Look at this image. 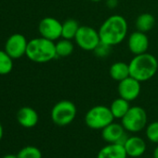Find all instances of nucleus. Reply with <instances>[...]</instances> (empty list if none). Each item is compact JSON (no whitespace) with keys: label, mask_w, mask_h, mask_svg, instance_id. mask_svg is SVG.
Listing matches in <instances>:
<instances>
[{"label":"nucleus","mask_w":158,"mask_h":158,"mask_svg":"<svg viewBox=\"0 0 158 158\" xmlns=\"http://www.w3.org/2000/svg\"><path fill=\"white\" fill-rule=\"evenodd\" d=\"M2 158H18V157H17V156H15V155H7V156H3Z\"/></svg>","instance_id":"cd10ccee"},{"label":"nucleus","mask_w":158,"mask_h":158,"mask_svg":"<svg viewBox=\"0 0 158 158\" xmlns=\"http://www.w3.org/2000/svg\"><path fill=\"white\" fill-rule=\"evenodd\" d=\"M115 118L110 110V107L102 105H98L90 109L85 115L86 125L94 131H102L106 126L114 122Z\"/></svg>","instance_id":"20e7f679"},{"label":"nucleus","mask_w":158,"mask_h":158,"mask_svg":"<svg viewBox=\"0 0 158 158\" xmlns=\"http://www.w3.org/2000/svg\"><path fill=\"white\" fill-rule=\"evenodd\" d=\"M89 1H91V2H95V3H97V2H101V1H102V0H89Z\"/></svg>","instance_id":"c85d7f7f"},{"label":"nucleus","mask_w":158,"mask_h":158,"mask_svg":"<svg viewBox=\"0 0 158 158\" xmlns=\"http://www.w3.org/2000/svg\"><path fill=\"white\" fill-rule=\"evenodd\" d=\"M77 108L69 100H61L54 105L51 109L50 117L54 124L64 127L71 124L76 118Z\"/></svg>","instance_id":"423d86ee"},{"label":"nucleus","mask_w":158,"mask_h":158,"mask_svg":"<svg viewBox=\"0 0 158 158\" xmlns=\"http://www.w3.org/2000/svg\"><path fill=\"white\" fill-rule=\"evenodd\" d=\"M25 56L35 63L49 62L57 57L55 43L41 36L32 39L28 42Z\"/></svg>","instance_id":"7ed1b4c3"},{"label":"nucleus","mask_w":158,"mask_h":158,"mask_svg":"<svg viewBox=\"0 0 158 158\" xmlns=\"http://www.w3.org/2000/svg\"><path fill=\"white\" fill-rule=\"evenodd\" d=\"M129 157L139 158L146 152L147 145L145 141L139 136H129L123 145Z\"/></svg>","instance_id":"ddd939ff"},{"label":"nucleus","mask_w":158,"mask_h":158,"mask_svg":"<svg viewBox=\"0 0 158 158\" xmlns=\"http://www.w3.org/2000/svg\"><path fill=\"white\" fill-rule=\"evenodd\" d=\"M3 134H4V130H3V127H2V125L0 123V141H1V139L3 137Z\"/></svg>","instance_id":"bb28decb"},{"label":"nucleus","mask_w":158,"mask_h":158,"mask_svg":"<svg viewBox=\"0 0 158 158\" xmlns=\"http://www.w3.org/2000/svg\"><path fill=\"white\" fill-rule=\"evenodd\" d=\"M157 61H158V57H157Z\"/></svg>","instance_id":"c756f323"},{"label":"nucleus","mask_w":158,"mask_h":158,"mask_svg":"<svg viewBox=\"0 0 158 158\" xmlns=\"http://www.w3.org/2000/svg\"><path fill=\"white\" fill-rule=\"evenodd\" d=\"M62 23L52 17L42 19L38 24V31L41 37L50 41H57L61 37Z\"/></svg>","instance_id":"6e6552de"},{"label":"nucleus","mask_w":158,"mask_h":158,"mask_svg":"<svg viewBox=\"0 0 158 158\" xmlns=\"http://www.w3.org/2000/svg\"><path fill=\"white\" fill-rule=\"evenodd\" d=\"M13 69V59L5 50H0V75L8 74Z\"/></svg>","instance_id":"412c9836"},{"label":"nucleus","mask_w":158,"mask_h":158,"mask_svg":"<svg viewBox=\"0 0 158 158\" xmlns=\"http://www.w3.org/2000/svg\"><path fill=\"white\" fill-rule=\"evenodd\" d=\"M18 158H42L41 151L35 146H25L17 154Z\"/></svg>","instance_id":"4be33fe9"},{"label":"nucleus","mask_w":158,"mask_h":158,"mask_svg":"<svg viewBox=\"0 0 158 158\" xmlns=\"http://www.w3.org/2000/svg\"><path fill=\"white\" fill-rule=\"evenodd\" d=\"M146 158H148V157H146ZM152 158H153V157H152Z\"/></svg>","instance_id":"7c9ffc66"},{"label":"nucleus","mask_w":158,"mask_h":158,"mask_svg":"<svg viewBox=\"0 0 158 158\" xmlns=\"http://www.w3.org/2000/svg\"><path fill=\"white\" fill-rule=\"evenodd\" d=\"M28 42L26 37L20 33L10 35L5 44V51L12 59H17L26 55Z\"/></svg>","instance_id":"1a4fd4ad"},{"label":"nucleus","mask_w":158,"mask_h":158,"mask_svg":"<svg viewBox=\"0 0 158 158\" xmlns=\"http://www.w3.org/2000/svg\"><path fill=\"white\" fill-rule=\"evenodd\" d=\"M109 107H110V110L115 118L122 119L124 118V116L129 110L130 105H129V101H127L121 97H118L112 102V104Z\"/></svg>","instance_id":"a211bd4d"},{"label":"nucleus","mask_w":158,"mask_h":158,"mask_svg":"<svg viewBox=\"0 0 158 158\" xmlns=\"http://www.w3.org/2000/svg\"><path fill=\"white\" fill-rule=\"evenodd\" d=\"M123 145L118 143H108L103 146L97 155V158H128Z\"/></svg>","instance_id":"2eb2a0df"},{"label":"nucleus","mask_w":158,"mask_h":158,"mask_svg":"<svg viewBox=\"0 0 158 158\" xmlns=\"http://www.w3.org/2000/svg\"><path fill=\"white\" fill-rule=\"evenodd\" d=\"M130 77L140 82L151 80L158 70L157 57L150 53H144L134 56L129 63Z\"/></svg>","instance_id":"f03ea898"},{"label":"nucleus","mask_w":158,"mask_h":158,"mask_svg":"<svg viewBox=\"0 0 158 158\" xmlns=\"http://www.w3.org/2000/svg\"><path fill=\"white\" fill-rule=\"evenodd\" d=\"M110 77L116 81H121L130 76L129 66L128 63L123 61H117L111 65L109 69Z\"/></svg>","instance_id":"dca6fc26"},{"label":"nucleus","mask_w":158,"mask_h":158,"mask_svg":"<svg viewBox=\"0 0 158 158\" xmlns=\"http://www.w3.org/2000/svg\"><path fill=\"white\" fill-rule=\"evenodd\" d=\"M142 82L137 81L132 77H128L127 79L118 82L117 92L119 97L131 102L137 99L142 91Z\"/></svg>","instance_id":"9d476101"},{"label":"nucleus","mask_w":158,"mask_h":158,"mask_svg":"<svg viewBox=\"0 0 158 158\" xmlns=\"http://www.w3.org/2000/svg\"><path fill=\"white\" fill-rule=\"evenodd\" d=\"M153 158H158V144L153 152Z\"/></svg>","instance_id":"a878e982"},{"label":"nucleus","mask_w":158,"mask_h":158,"mask_svg":"<svg viewBox=\"0 0 158 158\" xmlns=\"http://www.w3.org/2000/svg\"><path fill=\"white\" fill-rule=\"evenodd\" d=\"M112 47L113 46H110L102 42H101L97 47L94 49L93 53L94 55L97 56V57H100V58H104V57H107L110 53H111V50H112Z\"/></svg>","instance_id":"b1692460"},{"label":"nucleus","mask_w":158,"mask_h":158,"mask_svg":"<svg viewBox=\"0 0 158 158\" xmlns=\"http://www.w3.org/2000/svg\"><path fill=\"white\" fill-rule=\"evenodd\" d=\"M156 25V18L151 13H142L135 20V27L137 31L147 33Z\"/></svg>","instance_id":"f3484780"},{"label":"nucleus","mask_w":158,"mask_h":158,"mask_svg":"<svg viewBox=\"0 0 158 158\" xmlns=\"http://www.w3.org/2000/svg\"><path fill=\"white\" fill-rule=\"evenodd\" d=\"M57 57H66L73 54L74 45L72 40H67L61 38L57 43H55Z\"/></svg>","instance_id":"aec40b11"},{"label":"nucleus","mask_w":158,"mask_h":158,"mask_svg":"<svg viewBox=\"0 0 158 158\" xmlns=\"http://www.w3.org/2000/svg\"><path fill=\"white\" fill-rule=\"evenodd\" d=\"M148 122L147 113L144 108L139 106H130L128 113L121 119V124L127 132L138 133L145 130Z\"/></svg>","instance_id":"39448f33"},{"label":"nucleus","mask_w":158,"mask_h":158,"mask_svg":"<svg viewBox=\"0 0 158 158\" xmlns=\"http://www.w3.org/2000/svg\"><path fill=\"white\" fill-rule=\"evenodd\" d=\"M128 137L127 131L121 123L112 122L102 130V138L107 143H118L124 145Z\"/></svg>","instance_id":"9b49d317"},{"label":"nucleus","mask_w":158,"mask_h":158,"mask_svg":"<svg viewBox=\"0 0 158 158\" xmlns=\"http://www.w3.org/2000/svg\"><path fill=\"white\" fill-rule=\"evenodd\" d=\"M17 120L23 128H33L38 123L39 117L34 108L23 106L17 113Z\"/></svg>","instance_id":"4468645a"},{"label":"nucleus","mask_w":158,"mask_h":158,"mask_svg":"<svg viewBox=\"0 0 158 158\" xmlns=\"http://www.w3.org/2000/svg\"><path fill=\"white\" fill-rule=\"evenodd\" d=\"M129 25L121 15H112L107 18L98 30L101 42L115 46L122 43L128 35Z\"/></svg>","instance_id":"f257e3e1"},{"label":"nucleus","mask_w":158,"mask_h":158,"mask_svg":"<svg viewBox=\"0 0 158 158\" xmlns=\"http://www.w3.org/2000/svg\"><path fill=\"white\" fill-rule=\"evenodd\" d=\"M149 44L147 34L139 31H133L128 39V47L134 56L147 53L150 45Z\"/></svg>","instance_id":"f8f14e48"},{"label":"nucleus","mask_w":158,"mask_h":158,"mask_svg":"<svg viewBox=\"0 0 158 158\" xmlns=\"http://www.w3.org/2000/svg\"><path fill=\"white\" fill-rule=\"evenodd\" d=\"M106 5L109 8H115L118 5V0H107Z\"/></svg>","instance_id":"393cba45"},{"label":"nucleus","mask_w":158,"mask_h":158,"mask_svg":"<svg viewBox=\"0 0 158 158\" xmlns=\"http://www.w3.org/2000/svg\"><path fill=\"white\" fill-rule=\"evenodd\" d=\"M145 136L151 143L158 144V121H153L146 126Z\"/></svg>","instance_id":"5701e85b"},{"label":"nucleus","mask_w":158,"mask_h":158,"mask_svg":"<svg viewBox=\"0 0 158 158\" xmlns=\"http://www.w3.org/2000/svg\"><path fill=\"white\" fill-rule=\"evenodd\" d=\"M80 25L74 19H68L62 22V30H61V38L67 40L74 39Z\"/></svg>","instance_id":"6ab92c4d"},{"label":"nucleus","mask_w":158,"mask_h":158,"mask_svg":"<svg viewBox=\"0 0 158 158\" xmlns=\"http://www.w3.org/2000/svg\"><path fill=\"white\" fill-rule=\"evenodd\" d=\"M74 41L76 45L85 51H94L97 45L101 43V38L98 30L90 26H80Z\"/></svg>","instance_id":"0eeeda50"}]
</instances>
